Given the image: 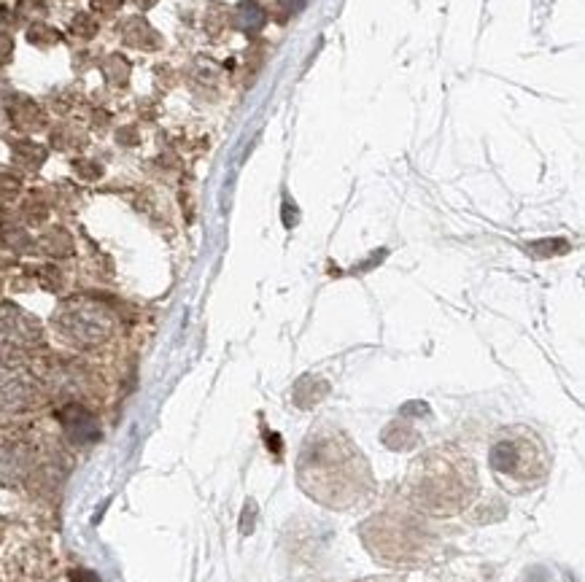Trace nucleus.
<instances>
[{
	"instance_id": "obj_1",
	"label": "nucleus",
	"mask_w": 585,
	"mask_h": 582,
	"mask_svg": "<svg viewBox=\"0 0 585 582\" xmlns=\"http://www.w3.org/2000/svg\"><path fill=\"white\" fill-rule=\"evenodd\" d=\"M297 475L302 491L327 507H354L373 494V475L362 450L354 448L340 432H316L308 437Z\"/></svg>"
},
{
	"instance_id": "obj_2",
	"label": "nucleus",
	"mask_w": 585,
	"mask_h": 582,
	"mask_svg": "<svg viewBox=\"0 0 585 582\" xmlns=\"http://www.w3.org/2000/svg\"><path fill=\"white\" fill-rule=\"evenodd\" d=\"M478 491V472L467 453L456 448L429 450L410 467V502L435 515L464 510Z\"/></svg>"
},
{
	"instance_id": "obj_3",
	"label": "nucleus",
	"mask_w": 585,
	"mask_h": 582,
	"mask_svg": "<svg viewBox=\"0 0 585 582\" xmlns=\"http://www.w3.org/2000/svg\"><path fill=\"white\" fill-rule=\"evenodd\" d=\"M488 464L499 477V483L513 491H526V488L540 485L550 469L548 450L534 437V432H526V429L499 434L488 450Z\"/></svg>"
},
{
	"instance_id": "obj_4",
	"label": "nucleus",
	"mask_w": 585,
	"mask_h": 582,
	"mask_svg": "<svg viewBox=\"0 0 585 582\" xmlns=\"http://www.w3.org/2000/svg\"><path fill=\"white\" fill-rule=\"evenodd\" d=\"M367 529H375L378 542H367L375 547V556L389 558V561H405L408 556H418L424 547V534L418 526L410 523V518L399 515H381L373 518Z\"/></svg>"
},
{
	"instance_id": "obj_5",
	"label": "nucleus",
	"mask_w": 585,
	"mask_h": 582,
	"mask_svg": "<svg viewBox=\"0 0 585 582\" xmlns=\"http://www.w3.org/2000/svg\"><path fill=\"white\" fill-rule=\"evenodd\" d=\"M71 577H73V582H100L98 577H95V574L84 572V569H79V572H73Z\"/></svg>"
},
{
	"instance_id": "obj_6",
	"label": "nucleus",
	"mask_w": 585,
	"mask_h": 582,
	"mask_svg": "<svg viewBox=\"0 0 585 582\" xmlns=\"http://www.w3.org/2000/svg\"><path fill=\"white\" fill-rule=\"evenodd\" d=\"M119 6H122V0H95V9L111 11V9H119Z\"/></svg>"
},
{
	"instance_id": "obj_7",
	"label": "nucleus",
	"mask_w": 585,
	"mask_h": 582,
	"mask_svg": "<svg viewBox=\"0 0 585 582\" xmlns=\"http://www.w3.org/2000/svg\"><path fill=\"white\" fill-rule=\"evenodd\" d=\"M138 3H141L143 9H146V6H151V3H157V0H138Z\"/></svg>"
}]
</instances>
